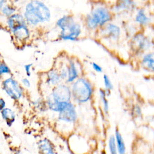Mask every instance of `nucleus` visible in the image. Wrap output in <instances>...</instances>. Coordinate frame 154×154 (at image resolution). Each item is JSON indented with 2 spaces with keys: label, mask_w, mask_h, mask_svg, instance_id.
Segmentation results:
<instances>
[{
  "label": "nucleus",
  "mask_w": 154,
  "mask_h": 154,
  "mask_svg": "<svg viewBox=\"0 0 154 154\" xmlns=\"http://www.w3.org/2000/svg\"><path fill=\"white\" fill-rule=\"evenodd\" d=\"M22 82L23 84V85L25 86H26V87H29L30 86V82H29V81L27 78H23L22 80Z\"/></svg>",
  "instance_id": "cd10ccee"
},
{
  "label": "nucleus",
  "mask_w": 154,
  "mask_h": 154,
  "mask_svg": "<svg viewBox=\"0 0 154 154\" xmlns=\"http://www.w3.org/2000/svg\"><path fill=\"white\" fill-rule=\"evenodd\" d=\"M1 115L5 120L7 125L8 126H11L15 120V114L13 111L8 108H4L1 111Z\"/></svg>",
  "instance_id": "f3484780"
},
{
  "label": "nucleus",
  "mask_w": 154,
  "mask_h": 154,
  "mask_svg": "<svg viewBox=\"0 0 154 154\" xmlns=\"http://www.w3.org/2000/svg\"><path fill=\"white\" fill-rule=\"evenodd\" d=\"M100 154H108L105 150H102L100 152Z\"/></svg>",
  "instance_id": "7c9ffc66"
},
{
  "label": "nucleus",
  "mask_w": 154,
  "mask_h": 154,
  "mask_svg": "<svg viewBox=\"0 0 154 154\" xmlns=\"http://www.w3.org/2000/svg\"><path fill=\"white\" fill-rule=\"evenodd\" d=\"M60 76L62 78H66L68 76V67H63L60 73Z\"/></svg>",
  "instance_id": "a878e982"
},
{
  "label": "nucleus",
  "mask_w": 154,
  "mask_h": 154,
  "mask_svg": "<svg viewBox=\"0 0 154 154\" xmlns=\"http://www.w3.org/2000/svg\"><path fill=\"white\" fill-rule=\"evenodd\" d=\"M141 0H116L112 7L114 16L123 17L134 14L135 10L140 7L139 2Z\"/></svg>",
  "instance_id": "6e6552de"
},
{
  "label": "nucleus",
  "mask_w": 154,
  "mask_h": 154,
  "mask_svg": "<svg viewBox=\"0 0 154 154\" xmlns=\"http://www.w3.org/2000/svg\"><path fill=\"white\" fill-rule=\"evenodd\" d=\"M7 4V0H0V11L2 8Z\"/></svg>",
  "instance_id": "c756f323"
},
{
  "label": "nucleus",
  "mask_w": 154,
  "mask_h": 154,
  "mask_svg": "<svg viewBox=\"0 0 154 154\" xmlns=\"http://www.w3.org/2000/svg\"><path fill=\"white\" fill-rule=\"evenodd\" d=\"M103 84H104V86H105V90H106V93L108 96L110 94L111 91L113 89V84H112L109 77L106 74L103 75Z\"/></svg>",
  "instance_id": "4be33fe9"
},
{
  "label": "nucleus",
  "mask_w": 154,
  "mask_h": 154,
  "mask_svg": "<svg viewBox=\"0 0 154 154\" xmlns=\"http://www.w3.org/2000/svg\"><path fill=\"white\" fill-rule=\"evenodd\" d=\"M2 88L13 99H19L23 94V90L19 83L13 78H8L4 80L2 84Z\"/></svg>",
  "instance_id": "9d476101"
},
{
  "label": "nucleus",
  "mask_w": 154,
  "mask_h": 154,
  "mask_svg": "<svg viewBox=\"0 0 154 154\" xmlns=\"http://www.w3.org/2000/svg\"><path fill=\"white\" fill-rule=\"evenodd\" d=\"M124 33L122 26L114 20L106 24L96 32L99 38L111 43L119 42L122 39Z\"/></svg>",
  "instance_id": "423d86ee"
},
{
  "label": "nucleus",
  "mask_w": 154,
  "mask_h": 154,
  "mask_svg": "<svg viewBox=\"0 0 154 154\" xmlns=\"http://www.w3.org/2000/svg\"><path fill=\"white\" fill-rule=\"evenodd\" d=\"M94 1H97V0H94Z\"/></svg>",
  "instance_id": "72a5a7b5"
},
{
  "label": "nucleus",
  "mask_w": 154,
  "mask_h": 154,
  "mask_svg": "<svg viewBox=\"0 0 154 154\" xmlns=\"http://www.w3.org/2000/svg\"><path fill=\"white\" fill-rule=\"evenodd\" d=\"M108 146L109 154H119L114 135H109L108 140Z\"/></svg>",
  "instance_id": "412c9836"
},
{
  "label": "nucleus",
  "mask_w": 154,
  "mask_h": 154,
  "mask_svg": "<svg viewBox=\"0 0 154 154\" xmlns=\"http://www.w3.org/2000/svg\"><path fill=\"white\" fill-rule=\"evenodd\" d=\"M138 59L141 69L154 75V48L144 53Z\"/></svg>",
  "instance_id": "9b49d317"
},
{
  "label": "nucleus",
  "mask_w": 154,
  "mask_h": 154,
  "mask_svg": "<svg viewBox=\"0 0 154 154\" xmlns=\"http://www.w3.org/2000/svg\"><path fill=\"white\" fill-rule=\"evenodd\" d=\"M5 25L18 42H25L30 37V30L23 14L15 13L5 19Z\"/></svg>",
  "instance_id": "20e7f679"
},
{
  "label": "nucleus",
  "mask_w": 154,
  "mask_h": 154,
  "mask_svg": "<svg viewBox=\"0 0 154 154\" xmlns=\"http://www.w3.org/2000/svg\"><path fill=\"white\" fill-rule=\"evenodd\" d=\"M112 7L106 3L96 1L84 17V25L90 31L96 32L106 24L114 20Z\"/></svg>",
  "instance_id": "f257e3e1"
},
{
  "label": "nucleus",
  "mask_w": 154,
  "mask_h": 154,
  "mask_svg": "<svg viewBox=\"0 0 154 154\" xmlns=\"http://www.w3.org/2000/svg\"><path fill=\"white\" fill-rule=\"evenodd\" d=\"M153 139H154V131H153Z\"/></svg>",
  "instance_id": "473e14b6"
},
{
  "label": "nucleus",
  "mask_w": 154,
  "mask_h": 154,
  "mask_svg": "<svg viewBox=\"0 0 154 154\" xmlns=\"http://www.w3.org/2000/svg\"><path fill=\"white\" fill-rule=\"evenodd\" d=\"M134 23L141 29L149 26L153 21L152 16L144 7H139L133 14Z\"/></svg>",
  "instance_id": "1a4fd4ad"
},
{
  "label": "nucleus",
  "mask_w": 154,
  "mask_h": 154,
  "mask_svg": "<svg viewBox=\"0 0 154 154\" xmlns=\"http://www.w3.org/2000/svg\"><path fill=\"white\" fill-rule=\"evenodd\" d=\"M16 7L13 5L6 4L1 10L0 15L4 17L5 19L16 13Z\"/></svg>",
  "instance_id": "a211bd4d"
},
{
  "label": "nucleus",
  "mask_w": 154,
  "mask_h": 154,
  "mask_svg": "<svg viewBox=\"0 0 154 154\" xmlns=\"http://www.w3.org/2000/svg\"><path fill=\"white\" fill-rule=\"evenodd\" d=\"M131 114L132 117L135 119H138L140 117H141L143 116V112H142V109L141 106L138 104L134 105L131 108Z\"/></svg>",
  "instance_id": "5701e85b"
},
{
  "label": "nucleus",
  "mask_w": 154,
  "mask_h": 154,
  "mask_svg": "<svg viewBox=\"0 0 154 154\" xmlns=\"http://www.w3.org/2000/svg\"><path fill=\"white\" fill-rule=\"evenodd\" d=\"M10 73V69L8 66L4 62H0V76L2 74Z\"/></svg>",
  "instance_id": "b1692460"
},
{
  "label": "nucleus",
  "mask_w": 154,
  "mask_h": 154,
  "mask_svg": "<svg viewBox=\"0 0 154 154\" xmlns=\"http://www.w3.org/2000/svg\"><path fill=\"white\" fill-rule=\"evenodd\" d=\"M76 118L77 114L74 106L69 102H64L59 111V119L66 122H73Z\"/></svg>",
  "instance_id": "ddd939ff"
},
{
  "label": "nucleus",
  "mask_w": 154,
  "mask_h": 154,
  "mask_svg": "<svg viewBox=\"0 0 154 154\" xmlns=\"http://www.w3.org/2000/svg\"><path fill=\"white\" fill-rule=\"evenodd\" d=\"M93 88L88 80L79 78L72 86V94L75 100L80 103L88 102L92 97Z\"/></svg>",
  "instance_id": "0eeeda50"
},
{
  "label": "nucleus",
  "mask_w": 154,
  "mask_h": 154,
  "mask_svg": "<svg viewBox=\"0 0 154 154\" xmlns=\"http://www.w3.org/2000/svg\"><path fill=\"white\" fill-rule=\"evenodd\" d=\"M99 95L100 97V100L102 101V106L103 111L105 114H108L109 111V102L107 99L108 94L105 89H100L99 90Z\"/></svg>",
  "instance_id": "6ab92c4d"
},
{
  "label": "nucleus",
  "mask_w": 154,
  "mask_h": 154,
  "mask_svg": "<svg viewBox=\"0 0 154 154\" xmlns=\"http://www.w3.org/2000/svg\"><path fill=\"white\" fill-rule=\"evenodd\" d=\"M14 154H22V153L20 151H17V152H16V153Z\"/></svg>",
  "instance_id": "2f4dec72"
},
{
  "label": "nucleus",
  "mask_w": 154,
  "mask_h": 154,
  "mask_svg": "<svg viewBox=\"0 0 154 154\" xmlns=\"http://www.w3.org/2000/svg\"><path fill=\"white\" fill-rule=\"evenodd\" d=\"M128 45L132 55L138 58L144 53L154 48V40L140 29L129 37Z\"/></svg>",
  "instance_id": "39448f33"
},
{
  "label": "nucleus",
  "mask_w": 154,
  "mask_h": 154,
  "mask_svg": "<svg viewBox=\"0 0 154 154\" xmlns=\"http://www.w3.org/2000/svg\"><path fill=\"white\" fill-rule=\"evenodd\" d=\"M23 15L29 26H37L51 20V12L46 4L39 0H31L24 8Z\"/></svg>",
  "instance_id": "f03ea898"
},
{
  "label": "nucleus",
  "mask_w": 154,
  "mask_h": 154,
  "mask_svg": "<svg viewBox=\"0 0 154 154\" xmlns=\"http://www.w3.org/2000/svg\"><path fill=\"white\" fill-rule=\"evenodd\" d=\"M38 150L40 154H54L53 146L47 139H43L38 142Z\"/></svg>",
  "instance_id": "2eb2a0df"
},
{
  "label": "nucleus",
  "mask_w": 154,
  "mask_h": 154,
  "mask_svg": "<svg viewBox=\"0 0 154 154\" xmlns=\"http://www.w3.org/2000/svg\"><path fill=\"white\" fill-rule=\"evenodd\" d=\"M31 67H32V64H25V66H24L26 73L29 76L31 75Z\"/></svg>",
  "instance_id": "bb28decb"
},
{
  "label": "nucleus",
  "mask_w": 154,
  "mask_h": 154,
  "mask_svg": "<svg viewBox=\"0 0 154 154\" xmlns=\"http://www.w3.org/2000/svg\"><path fill=\"white\" fill-rule=\"evenodd\" d=\"M71 95V91L67 86L59 85L54 89L50 97L57 102L63 103L69 102L70 100Z\"/></svg>",
  "instance_id": "f8f14e48"
},
{
  "label": "nucleus",
  "mask_w": 154,
  "mask_h": 154,
  "mask_svg": "<svg viewBox=\"0 0 154 154\" xmlns=\"http://www.w3.org/2000/svg\"><path fill=\"white\" fill-rule=\"evenodd\" d=\"M5 106V102L2 98H0V111H2Z\"/></svg>",
  "instance_id": "c85d7f7f"
},
{
  "label": "nucleus",
  "mask_w": 154,
  "mask_h": 154,
  "mask_svg": "<svg viewBox=\"0 0 154 154\" xmlns=\"http://www.w3.org/2000/svg\"><path fill=\"white\" fill-rule=\"evenodd\" d=\"M114 137L116 139V143L117 147L119 154H126V147L121 132L119 131L118 127L115 129Z\"/></svg>",
  "instance_id": "4468645a"
},
{
  "label": "nucleus",
  "mask_w": 154,
  "mask_h": 154,
  "mask_svg": "<svg viewBox=\"0 0 154 154\" xmlns=\"http://www.w3.org/2000/svg\"><path fill=\"white\" fill-rule=\"evenodd\" d=\"M91 66H92V68L93 69L96 71V72H98V73H102V71H103V69H102V67L97 63H95V62H93L91 63Z\"/></svg>",
  "instance_id": "393cba45"
},
{
  "label": "nucleus",
  "mask_w": 154,
  "mask_h": 154,
  "mask_svg": "<svg viewBox=\"0 0 154 154\" xmlns=\"http://www.w3.org/2000/svg\"><path fill=\"white\" fill-rule=\"evenodd\" d=\"M56 25L60 29L58 38L62 40L76 41L82 34L81 24L70 14L60 17L56 22Z\"/></svg>",
  "instance_id": "7ed1b4c3"
},
{
  "label": "nucleus",
  "mask_w": 154,
  "mask_h": 154,
  "mask_svg": "<svg viewBox=\"0 0 154 154\" xmlns=\"http://www.w3.org/2000/svg\"><path fill=\"white\" fill-rule=\"evenodd\" d=\"M48 77L49 82L52 85L58 84L60 81V79L61 78L60 74L54 70H51L48 72Z\"/></svg>",
  "instance_id": "aec40b11"
},
{
  "label": "nucleus",
  "mask_w": 154,
  "mask_h": 154,
  "mask_svg": "<svg viewBox=\"0 0 154 154\" xmlns=\"http://www.w3.org/2000/svg\"><path fill=\"white\" fill-rule=\"evenodd\" d=\"M67 81L72 82L78 76V70L76 64L73 60H70L68 66Z\"/></svg>",
  "instance_id": "dca6fc26"
}]
</instances>
